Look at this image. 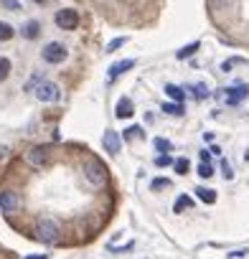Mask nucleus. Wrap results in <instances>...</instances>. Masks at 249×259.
I'll return each mask as SVG.
<instances>
[{"mask_svg": "<svg viewBox=\"0 0 249 259\" xmlns=\"http://www.w3.org/2000/svg\"><path fill=\"white\" fill-rule=\"evenodd\" d=\"M36 239L44 241V244H56L61 239V226L54 218H41L36 224Z\"/></svg>", "mask_w": 249, "mask_h": 259, "instance_id": "obj_1", "label": "nucleus"}, {"mask_svg": "<svg viewBox=\"0 0 249 259\" xmlns=\"http://www.w3.org/2000/svg\"><path fill=\"white\" fill-rule=\"evenodd\" d=\"M84 178L92 183V186H104L107 183V168L99 163V160H89L87 165H84Z\"/></svg>", "mask_w": 249, "mask_h": 259, "instance_id": "obj_2", "label": "nucleus"}, {"mask_svg": "<svg viewBox=\"0 0 249 259\" xmlns=\"http://www.w3.org/2000/svg\"><path fill=\"white\" fill-rule=\"evenodd\" d=\"M54 21H56V26H59L61 31H74V28H79V13H76L74 8H61V11L54 16Z\"/></svg>", "mask_w": 249, "mask_h": 259, "instance_id": "obj_3", "label": "nucleus"}, {"mask_svg": "<svg viewBox=\"0 0 249 259\" xmlns=\"http://www.w3.org/2000/svg\"><path fill=\"white\" fill-rule=\"evenodd\" d=\"M41 56H44L46 64H61L66 59V46L59 44V41H51L44 46V51H41Z\"/></svg>", "mask_w": 249, "mask_h": 259, "instance_id": "obj_4", "label": "nucleus"}, {"mask_svg": "<svg viewBox=\"0 0 249 259\" xmlns=\"http://www.w3.org/2000/svg\"><path fill=\"white\" fill-rule=\"evenodd\" d=\"M33 94H36L38 102H56V99H59V87H56L54 82H41Z\"/></svg>", "mask_w": 249, "mask_h": 259, "instance_id": "obj_5", "label": "nucleus"}, {"mask_svg": "<svg viewBox=\"0 0 249 259\" xmlns=\"http://www.w3.org/2000/svg\"><path fill=\"white\" fill-rule=\"evenodd\" d=\"M26 163L33 165V168H44L49 163V150L46 147H31V150L26 153Z\"/></svg>", "mask_w": 249, "mask_h": 259, "instance_id": "obj_6", "label": "nucleus"}, {"mask_svg": "<svg viewBox=\"0 0 249 259\" xmlns=\"http://www.w3.org/2000/svg\"><path fill=\"white\" fill-rule=\"evenodd\" d=\"M18 196L13 191H0V211L3 213H16L18 211Z\"/></svg>", "mask_w": 249, "mask_h": 259, "instance_id": "obj_7", "label": "nucleus"}, {"mask_svg": "<svg viewBox=\"0 0 249 259\" xmlns=\"http://www.w3.org/2000/svg\"><path fill=\"white\" fill-rule=\"evenodd\" d=\"M102 145H104V150H107L109 155H117V153H119V135H117L114 130H104Z\"/></svg>", "mask_w": 249, "mask_h": 259, "instance_id": "obj_8", "label": "nucleus"}, {"mask_svg": "<svg viewBox=\"0 0 249 259\" xmlns=\"http://www.w3.org/2000/svg\"><path fill=\"white\" fill-rule=\"evenodd\" d=\"M244 97H249V87L246 84H236V87L226 89V104H239Z\"/></svg>", "mask_w": 249, "mask_h": 259, "instance_id": "obj_9", "label": "nucleus"}, {"mask_svg": "<svg viewBox=\"0 0 249 259\" xmlns=\"http://www.w3.org/2000/svg\"><path fill=\"white\" fill-rule=\"evenodd\" d=\"M119 120H125V117H133V102L130 99H119L117 102V112H114Z\"/></svg>", "mask_w": 249, "mask_h": 259, "instance_id": "obj_10", "label": "nucleus"}, {"mask_svg": "<svg viewBox=\"0 0 249 259\" xmlns=\"http://www.w3.org/2000/svg\"><path fill=\"white\" fill-rule=\"evenodd\" d=\"M135 66V61L133 59H128V61H117L112 69H109V77H119L122 71H128V69H133Z\"/></svg>", "mask_w": 249, "mask_h": 259, "instance_id": "obj_11", "label": "nucleus"}, {"mask_svg": "<svg viewBox=\"0 0 249 259\" xmlns=\"http://www.w3.org/2000/svg\"><path fill=\"white\" fill-rule=\"evenodd\" d=\"M11 69H13L11 59H6V56H0V82H6V79L11 77Z\"/></svg>", "mask_w": 249, "mask_h": 259, "instance_id": "obj_12", "label": "nucleus"}, {"mask_svg": "<svg viewBox=\"0 0 249 259\" xmlns=\"http://www.w3.org/2000/svg\"><path fill=\"white\" fill-rule=\"evenodd\" d=\"M163 112L178 117V115H183V107H181V102H165V104H163Z\"/></svg>", "mask_w": 249, "mask_h": 259, "instance_id": "obj_13", "label": "nucleus"}, {"mask_svg": "<svg viewBox=\"0 0 249 259\" xmlns=\"http://www.w3.org/2000/svg\"><path fill=\"white\" fill-rule=\"evenodd\" d=\"M196 196L203 201V203H214L216 201V193L211 188H196Z\"/></svg>", "mask_w": 249, "mask_h": 259, "instance_id": "obj_14", "label": "nucleus"}, {"mask_svg": "<svg viewBox=\"0 0 249 259\" xmlns=\"http://www.w3.org/2000/svg\"><path fill=\"white\" fill-rule=\"evenodd\" d=\"M234 3L236 0H209L211 11H229V8H234Z\"/></svg>", "mask_w": 249, "mask_h": 259, "instance_id": "obj_15", "label": "nucleus"}, {"mask_svg": "<svg viewBox=\"0 0 249 259\" xmlns=\"http://www.w3.org/2000/svg\"><path fill=\"white\" fill-rule=\"evenodd\" d=\"M191 206H193V201H191L188 196H178V198H176L173 211H176V213H183V211H186V208H191Z\"/></svg>", "mask_w": 249, "mask_h": 259, "instance_id": "obj_16", "label": "nucleus"}, {"mask_svg": "<svg viewBox=\"0 0 249 259\" xmlns=\"http://www.w3.org/2000/svg\"><path fill=\"white\" fill-rule=\"evenodd\" d=\"M38 21H28L26 23V28H23V36H26V39H36V36H38Z\"/></svg>", "mask_w": 249, "mask_h": 259, "instance_id": "obj_17", "label": "nucleus"}, {"mask_svg": "<svg viewBox=\"0 0 249 259\" xmlns=\"http://www.w3.org/2000/svg\"><path fill=\"white\" fill-rule=\"evenodd\" d=\"M13 26L11 23H3V21H0V41H11L13 39Z\"/></svg>", "mask_w": 249, "mask_h": 259, "instance_id": "obj_18", "label": "nucleus"}, {"mask_svg": "<svg viewBox=\"0 0 249 259\" xmlns=\"http://www.w3.org/2000/svg\"><path fill=\"white\" fill-rule=\"evenodd\" d=\"M165 94H168L171 99H176V102H181V99H183V92H181L176 84H168V87H165Z\"/></svg>", "mask_w": 249, "mask_h": 259, "instance_id": "obj_19", "label": "nucleus"}, {"mask_svg": "<svg viewBox=\"0 0 249 259\" xmlns=\"http://www.w3.org/2000/svg\"><path fill=\"white\" fill-rule=\"evenodd\" d=\"M173 168H176L178 175H186V173H188V160H186V158H178V160H173Z\"/></svg>", "mask_w": 249, "mask_h": 259, "instance_id": "obj_20", "label": "nucleus"}, {"mask_svg": "<svg viewBox=\"0 0 249 259\" xmlns=\"http://www.w3.org/2000/svg\"><path fill=\"white\" fill-rule=\"evenodd\" d=\"M155 150H158V153H168V150H171V142L163 140V137H155Z\"/></svg>", "mask_w": 249, "mask_h": 259, "instance_id": "obj_21", "label": "nucleus"}, {"mask_svg": "<svg viewBox=\"0 0 249 259\" xmlns=\"http://www.w3.org/2000/svg\"><path fill=\"white\" fill-rule=\"evenodd\" d=\"M196 51H198V44H188L186 49H181V51H178V59H186V56H193Z\"/></svg>", "mask_w": 249, "mask_h": 259, "instance_id": "obj_22", "label": "nucleus"}, {"mask_svg": "<svg viewBox=\"0 0 249 259\" xmlns=\"http://www.w3.org/2000/svg\"><path fill=\"white\" fill-rule=\"evenodd\" d=\"M125 41H128V39H125V36H119V39H114V41H109V44H107V54H112V51H117V49H119V46H122Z\"/></svg>", "mask_w": 249, "mask_h": 259, "instance_id": "obj_23", "label": "nucleus"}, {"mask_svg": "<svg viewBox=\"0 0 249 259\" xmlns=\"http://www.w3.org/2000/svg\"><path fill=\"white\" fill-rule=\"evenodd\" d=\"M211 173H214V168H211L209 163H201V165H198V175H201V178H209Z\"/></svg>", "mask_w": 249, "mask_h": 259, "instance_id": "obj_24", "label": "nucleus"}, {"mask_svg": "<svg viewBox=\"0 0 249 259\" xmlns=\"http://www.w3.org/2000/svg\"><path fill=\"white\" fill-rule=\"evenodd\" d=\"M168 163H171V158H168V153H160V155L155 158V165H158V168H163V165H168Z\"/></svg>", "mask_w": 249, "mask_h": 259, "instance_id": "obj_25", "label": "nucleus"}, {"mask_svg": "<svg viewBox=\"0 0 249 259\" xmlns=\"http://www.w3.org/2000/svg\"><path fill=\"white\" fill-rule=\"evenodd\" d=\"M234 64H244V59H229V61H224V64H221V71H231Z\"/></svg>", "mask_w": 249, "mask_h": 259, "instance_id": "obj_26", "label": "nucleus"}, {"mask_svg": "<svg viewBox=\"0 0 249 259\" xmlns=\"http://www.w3.org/2000/svg\"><path fill=\"white\" fill-rule=\"evenodd\" d=\"M0 3H3L8 11H21V3H18V0H0Z\"/></svg>", "mask_w": 249, "mask_h": 259, "instance_id": "obj_27", "label": "nucleus"}, {"mask_svg": "<svg viewBox=\"0 0 249 259\" xmlns=\"http://www.w3.org/2000/svg\"><path fill=\"white\" fill-rule=\"evenodd\" d=\"M221 170H224V178H226V180H231V178H234V170H231V165H229V163H224V165H221Z\"/></svg>", "mask_w": 249, "mask_h": 259, "instance_id": "obj_28", "label": "nucleus"}, {"mask_svg": "<svg viewBox=\"0 0 249 259\" xmlns=\"http://www.w3.org/2000/svg\"><path fill=\"white\" fill-rule=\"evenodd\" d=\"M196 97H198V99H203V97H209V89H206L203 84H198V87H196Z\"/></svg>", "mask_w": 249, "mask_h": 259, "instance_id": "obj_29", "label": "nucleus"}, {"mask_svg": "<svg viewBox=\"0 0 249 259\" xmlns=\"http://www.w3.org/2000/svg\"><path fill=\"white\" fill-rule=\"evenodd\" d=\"M163 186H168V180H165V178H158V180H153V188H163Z\"/></svg>", "mask_w": 249, "mask_h": 259, "instance_id": "obj_30", "label": "nucleus"}, {"mask_svg": "<svg viewBox=\"0 0 249 259\" xmlns=\"http://www.w3.org/2000/svg\"><path fill=\"white\" fill-rule=\"evenodd\" d=\"M8 155V147H0V158H6Z\"/></svg>", "mask_w": 249, "mask_h": 259, "instance_id": "obj_31", "label": "nucleus"}, {"mask_svg": "<svg viewBox=\"0 0 249 259\" xmlns=\"http://www.w3.org/2000/svg\"><path fill=\"white\" fill-rule=\"evenodd\" d=\"M33 3H38V6H44V3H46V0H33Z\"/></svg>", "mask_w": 249, "mask_h": 259, "instance_id": "obj_32", "label": "nucleus"}]
</instances>
